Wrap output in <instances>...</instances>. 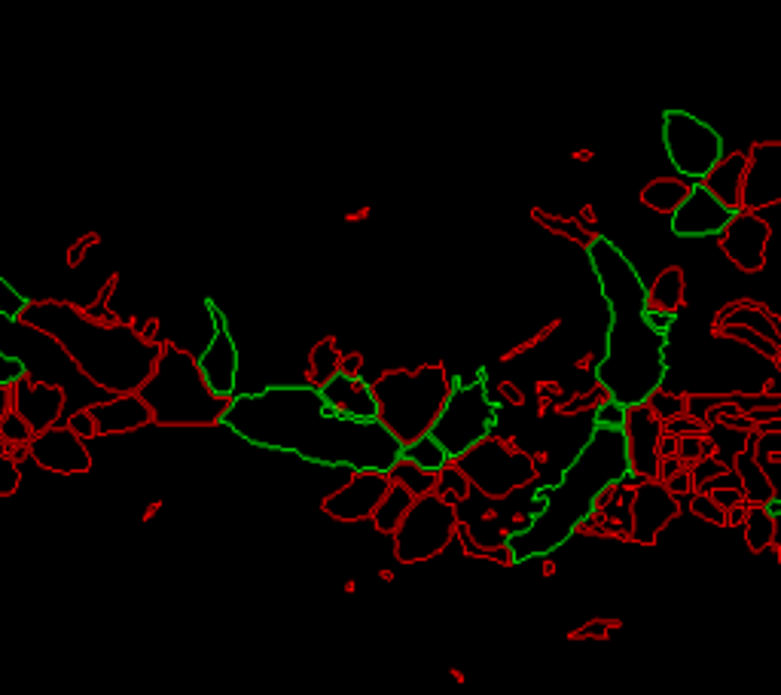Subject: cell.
I'll list each match as a JSON object with an SVG mask.
<instances>
[{
	"mask_svg": "<svg viewBox=\"0 0 781 695\" xmlns=\"http://www.w3.org/2000/svg\"><path fill=\"white\" fill-rule=\"evenodd\" d=\"M220 421L250 446L290 451L321 467L354 473H391L403 458L400 439L382 421L342 418L327 406L321 388L284 384L235 397Z\"/></svg>",
	"mask_w": 781,
	"mask_h": 695,
	"instance_id": "cell-1",
	"label": "cell"
},
{
	"mask_svg": "<svg viewBox=\"0 0 781 695\" xmlns=\"http://www.w3.org/2000/svg\"><path fill=\"white\" fill-rule=\"evenodd\" d=\"M589 263L614 314L595 379L614 403L635 409L647 403L666 379V332L650 321L647 287L623 250L608 238H595L589 241Z\"/></svg>",
	"mask_w": 781,
	"mask_h": 695,
	"instance_id": "cell-2",
	"label": "cell"
},
{
	"mask_svg": "<svg viewBox=\"0 0 781 695\" xmlns=\"http://www.w3.org/2000/svg\"><path fill=\"white\" fill-rule=\"evenodd\" d=\"M629 467H632V451H629V437L623 427H595L574 464L561 473L552 488L543 491V509L531 518V525L507 537V549L513 552V558L525 561L559 549L592 513L601 491L626 479Z\"/></svg>",
	"mask_w": 781,
	"mask_h": 695,
	"instance_id": "cell-3",
	"label": "cell"
},
{
	"mask_svg": "<svg viewBox=\"0 0 781 695\" xmlns=\"http://www.w3.org/2000/svg\"><path fill=\"white\" fill-rule=\"evenodd\" d=\"M452 388L455 384H449L440 366L418 370L415 375H388L373 388L379 400V421L400 439V446H409L431 433Z\"/></svg>",
	"mask_w": 781,
	"mask_h": 695,
	"instance_id": "cell-4",
	"label": "cell"
},
{
	"mask_svg": "<svg viewBox=\"0 0 781 695\" xmlns=\"http://www.w3.org/2000/svg\"><path fill=\"white\" fill-rule=\"evenodd\" d=\"M494 421H498V406L492 403L489 388L482 384V379L458 381L452 388L440 418L431 427V437L440 442L449 458H461L464 451L480 446L489 437Z\"/></svg>",
	"mask_w": 781,
	"mask_h": 695,
	"instance_id": "cell-5",
	"label": "cell"
},
{
	"mask_svg": "<svg viewBox=\"0 0 781 695\" xmlns=\"http://www.w3.org/2000/svg\"><path fill=\"white\" fill-rule=\"evenodd\" d=\"M662 144H666L668 162L681 177L699 183L720 156L726 153L724 140L705 119L684 110H668L662 122Z\"/></svg>",
	"mask_w": 781,
	"mask_h": 695,
	"instance_id": "cell-6",
	"label": "cell"
},
{
	"mask_svg": "<svg viewBox=\"0 0 781 695\" xmlns=\"http://www.w3.org/2000/svg\"><path fill=\"white\" fill-rule=\"evenodd\" d=\"M733 207H726L720 198L702 183H693L690 196L671 211V232L678 238H705L720 235L733 220Z\"/></svg>",
	"mask_w": 781,
	"mask_h": 695,
	"instance_id": "cell-7",
	"label": "cell"
},
{
	"mask_svg": "<svg viewBox=\"0 0 781 695\" xmlns=\"http://www.w3.org/2000/svg\"><path fill=\"white\" fill-rule=\"evenodd\" d=\"M781 198V144H757L748 156L742 205L766 207Z\"/></svg>",
	"mask_w": 781,
	"mask_h": 695,
	"instance_id": "cell-8",
	"label": "cell"
},
{
	"mask_svg": "<svg viewBox=\"0 0 781 695\" xmlns=\"http://www.w3.org/2000/svg\"><path fill=\"white\" fill-rule=\"evenodd\" d=\"M199 370L211 393H217V397H232L235 393V381H238V348H235L232 332L226 330L223 321H217L211 342L201 351Z\"/></svg>",
	"mask_w": 781,
	"mask_h": 695,
	"instance_id": "cell-9",
	"label": "cell"
},
{
	"mask_svg": "<svg viewBox=\"0 0 781 695\" xmlns=\"http://www.w3.org/2000/svg\"><path fill=\"white\" fill-rule=\"evenodd\" d=\"M321 393L327 406L342 418H354V421H379V400L375 390L364 379L348 372H336L321 384Z\"/></svg>",
	"mask_w": 781,
	"mask_h": 695,
	"instance_id": "cell-10",
	"label": "cell"
},
{
	"mask_svg": "<svg viewBox=\"0 0 781 695\" xmlns=\"http://www.w3.org/2000/svg\"><path fill=\"white\" fill-rule=\"evenodd\" d=\"M720 235H724L726 254L733 256L742 269H760L763 247H766V238H769L766 223L757 220V217L748 214V211H736L729 226L720 232Z\"/></svg>",
	"mask_w": 781,
	"mask_h": 695,
	"instance_id": "cell-11",
	"label": "cell"
},
{
	"mask_svg": "<svg viewBox=\"0 0 781 695\" xmlns=\"http://www.w3.org/2000/svg\"><path fill=\"white\" fill-rule=\"evenodd\" d=\"M745 171H748V159L742 153H724L720 162L699 180L702 186H708L726 207L738 211L742 202V186H745Z\"/></svg>",
	"mask_w": 781,
	"mask_h": 695,
	"instance_id": "cell-12",
	"label": "cell"
},
{
	"mask_svg": "<svg viewBox=\"0 0 781 695\" xmlns=\"http://www.w3.org/2000/svg\"><path fill=\"white\" fill-rule=\"evenodd\" d=\"M403 460H406V464H413V467H418V470H424V473H436V470H443V467H446L449 455L443 451L440 442L427 433V437L409 442V446H403Z\"/></svg>",
	"mask_w": 781,
	"mask_h": 695,
	"instance_id": "cell-13",
	"label": "cell"
},
{
	"mask_svg": "<svg viewBox=\"0 0 781 695\" xmlns=\"http://www.w3.org/2000/svg\"><path fill=\"white\" fill-rule=\"evenodd\" d=\"M693 183L696 180H690V183H678V180H653L650 183V189L653 192H662V196H644V202H647L650 207H671V211H675L678 205L684 202L687 196H690V189H693Z\"/></svg>",
	"mask_w": 781,
	"mask_h": 695,
	"instance_id": "cell-14",
	"label": "cell"
},
{
	"mask_svg": "<svg viewBox=\"0 0 781 695\" xmlns=\"http://www.w3.org/2000/svg\"><path fill=\"white\" fill-rule=\"evenodd\" d=\"M24 308H28V299H24L10 281L0 278V314L10 317V321H15Z\"/></svg>",
	"mask_w": 781,
	"mask_h": 695,
	"instance_id": "cell-15",
	"label": "cell"
},
{
	"mask_svg": "<svg viewBox=\"0 0 781 695\" xmlns=\"http://www.w3.org/2000/svg\"><path fill=\"white\" fill-rule=\"evenodd\" d=\"M626 412H629L626 406H619V403H614V400H610V403H604V406L599 409L595 421H599V427H626Z\"/></svg>",
	"mask_w": 781,
	"mask_h": 695,
	"instance_id": "cell-16",
	"label": "cell"
},
{
	"mask_svg": "<svg viewBox=\"0 0 781 695\" xmlns=\"http://www.w3.org/2000/svg\"><path fill=\"white\" fill-rule=\"evenodd\" d=\"M24 375V363L19 357H10V354H0V388L3 384H13L19 381Z\"/></svg>",
	"mask_w": 781,
	"mask_h": 695,
	"instance_id": "cell-17",
	"label": "cell"
}]
</instances>
